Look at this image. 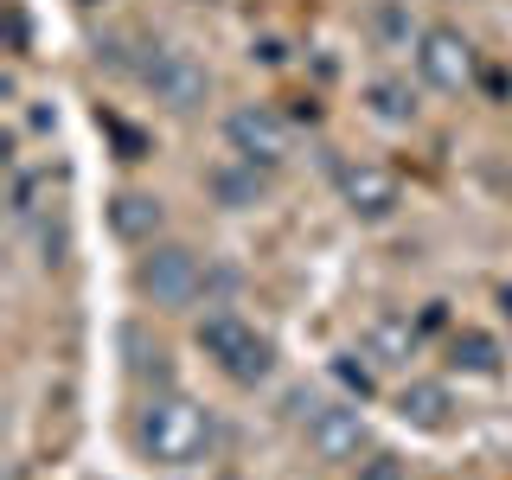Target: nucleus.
I'll return each instance as SVG.
<instances>
[{
	"instance_id": "obj_1",
	"label": "nucleus",
	"mask_w": 512,
	"mask_h": 480,
	"mask_svg": "<svg viewBox=\"0 0 512 480\" xmlns=\"http://www.w3.org/2000/svg\"><path fill=\"white\" fill-rule=\"evenodd\" d=\"M135 436H141V455L160 461V468H199L218 448V416L186 391H160V397H148Z\"/></svg>"
},
{
	"instance_id": "obj_2",
	"label": "nucleus",
	"mask_w": 512,
	"mask_h": 480,
	"mask_svg": "<svg viewBox=\"0 0 512 480\" xmlns=\"http://www.w3.org/2000/svg\"><path fill=\"white\" fill-rule=\"evenodd\" d=\"M135 288L154 301V308L180 314L205 295V263L186 244H148V256L135 263Z\"/></svg>"
},
{
	"instance_id": "obj_3",
	"label": "nucleus",
	"mask_w": 512,
	"mask_h": 480,
	"mask_svg": "<svg viewBox=\"0 0 512 480\" xmlns=\"http://www.w3.org/2000/svg\"><path fill=\"white\" fill-rule=\"evenodd\" d=\"M141 84L154 90V103H167L173 116H186V109H199L205 96H212V71L192 52H180V45H148V52H141Z\"/></svg>"
},
{
	"instance_id": "obj_4",
	"label": "nucleus",
	"mask_w": 512,
	"mask_h": 480,
	"mask_svg": "<svg viewBox=\"0 0 512 480\" xmlns=\"http://www.w3.org/2000/svg\"><path fill=\"white\" fill-rule=\"evenodd\" d=\"M224 141H231V154L256 160V167H282L288 148H295V128L276 103H237L224 116Z\"/></svg>"
},
{
	"instance_id": "obj_5",
	"label": "nucleus",
	"mask_w": 512,
	"mask_h": 480,
	"mask_svg": "<svg viewBox=\"0 0 512 480\" xmlns=\"http://www.w3.org/2000/svg\"><path fill=\"white\" fill-rule=\"evenodd\" d=\"M333 186H340L346 212L365 218V224L397 218V205H404V186H397V173L378 167V160H340V167H333Z\"/></svg>"
},
{
	"instance_id": "obj_6",
	"label": "nucleus",
	"mask_w": 512,
	"mask_h": 480,
	"mask_svg": "<svg viewBox=\"0 0 512 480\" xmlns=\"http://www.w3.org/2000/svg\"><path fill=\"white\" fill-rule=\"evenodd\" d=\"M416 71H423L429 90H448L461 96L474 84V45L461 26H423V39H416Z\"/></svg>"
},
{
	"instance_id": "obj_7",
	"label": "nucleus",
	"mask_w": 512,
	"mask_h": 480,
	"mask_svg": "<svg viewBox=\"0 0 512 480\" xmlns=\"http://www.w3.org/2000/svg\"><path fill=\"white\" fill-rule=\"evenodd\" d=\"M308 448L320 461H359L372 448V429H365L359 404H320L308 416Z\"/></svg>"
},
{
	"instance_id": "obj_8",
	"label": "nucleus",
	"mask_w": 512,
	"mask_h": 480,
	"mask_svg": "<svg viewBox=\"0 0 512 480\" xmlns=\"http://www.w3.org/2000/svg\"><path fill=\"white\" fill-rule=\"evenodd\" d=\"M205 192H212L224 212H256V205L269 199V167H256V160L231 154V160H218V167L205 173Z\"/></svg>"
},
{
	"instance_id": "obj_9",
	"label": "nucleus",
	"mask_w": 512,
	"mask_h": 480,
	"mask_svg": "<svg viewBox=\"0 0 512 480\" xmlns=\"http://www.w3.org/2000/svg\"><path fill=\"white\" fill-rule=\"evenodd\" d=\"M256 340H263V333H256V327H250V320L237 314V308H212V314L199 320V352L218 365L224 378L237 372V359H244V352H250Z\"/></svg>"
},
{
	"instance_id": "obj_10",
	"label": "nucleus",
	"mask_w": 512,
	"mask_h": 480,
	"mask_svg": "<svg viewBox=\"0 0 512 480\" xmlns=\"http://www.w3.org/2000/svg\"><path fill=\"white\" fill-rule=\"evenodd\" d=\"M416 346H423V320H410V314H397V308L372 314V327H365V352H372L378 365H410Z\"/></svg>"
},
{
	"instance_id": "obj_11",
	"label": "nucleus",
	"mask_w": 512,
	"mask_h": 480,
	"mask_svg": "<svg viewBox=\"0 0 512 480\" xmlns=\"http://www.w3.org/2000/svg\"><path fill=\"white\" fill-rule=\"evenodd\" d=\"M160 224H167V205L154 199V192H116V199H109V231L122 237V244H154L160 237Z\"/></svg>"
},
{
	"instance_id": "obj_12",
	"label": "nucleus",
	"mask_w": 512,
	"mask_h": 480,
	"mask_svg": "<svg viewBox=\"0 0 512 480\" xmlns=\"http://www.w3.org/2000/svg\"><path fill=\"white\" fill-rule=\"evenodd\" d=\"M397 416L416 429H442L448 416H455V391H448L442 378H410L404 391H397Z\"/></svg>"
},
{
	"instance_id": "obj_13",
	"label": "nucleus",
	"mask_w": 512,
	"mask_h": 480,
	"mask_svg": "<svg viewBox=\"0 0 512 480\" xmlns=\"http://www.w3.org/2000/svg\"><path fill=\"white\" fill-rule=\"evenodd\" d=\"M64 186L58 167H20L13 173V218L20 224H39L45 212H52V192Z\"/></svg>"
},
{
	"instance_id": "obj_14",
	"label": "nucleus",
	"mask_w": 512,
	"mask_h": 480,
	"mask_svg": "<svg viewBox=\"0 0 512 480\" xmlns=\"http://www.w3.org/2000/svg\"><path fill=\"white\" fill-rule=\"evenodd\" d=\"M448 359H455V372H468V378H500V340L493 333H455V346H448Z\"/></svg>"
},
{
	"instance_id": "obj_15",
	"label": "nucleus",
	"mask_w": 512,
	"mask_h": 480,
	"mask_svg": "<svg viewBox=\"0 0 512 480\" xmlns=\"http://www.w3.org/2000/svg\"><path fill=\"white\" fill-rule=\"evenodd\" d=\"M365 103H372L378 122H416V90L404 77H378V84L365 90Z\"/></svg>"
},
{
	"instance_id": "obj_16",
	"label": "nucleus",
	"mask_w": 512,
	"mask_h": 480,
	"mask_svg": "<svg viewBox=\"0 0 512 480\" xmlns=\"http://www.w3.org/2000/svg\"><path fill=\"white\" fill-rule=\"evenodd\" d=\"M333 378H340L352 397H372L378 391V359H372V352H365V359H359V352H340V359H333Z\"/></svg>"
},
{
	"instance_id": "obj_17",
	"label": "nucleus",
	"mask_w": 512,
	"mask_h": 480,
	"mask_svg": "<svg viewBox=\"0 0 512 480\" xmlns=\"http://www.w3.org/2000/svg\"><path fill=\"white\" fill-rule=\"evenodd\" d=\"M378 39H391V45H404V52H416V39H423V32H416V20H410V13L404 7H397V0H384V7H378Z\"/></svg>"
},
{
	"instance_id": "obj_18",
	"label": "nucleus",
	"mask_w": 512,
	"mask_h": 480,
	"mask_svg": "<svg viewBox=\"0 0 512 480\" xmlns=\"http://www.w3.org/2000/svg\"><path fill=\"white\" fill-rule=\"evenodd\" d=\"M359 480H404V461H397V455H365Z\"/></svg>"
},
{
	"instance_id": "obj_19",
	"label": "nucleus",
	"mask_w": 512,
	"mask_h": 480,
	"mask_svg": "<svg viewBox=\"0 0 512 480\" xmlns=\"http://www.w3.org/2000/svg\"><path fill=\"white\" fill-rule=\"evenodd\" d=\"M256 64H269V71H276V64H288V52H282V45L276 39H263V45H256V52H250Z\"/></svg>"
},
{
	"instance_id": "obj_20",
	"label": "nucleus",
	"mask_w": 512,
	"mask_h": 480,
	"mask_svg": "<svg viewBox=\"0 0 512 480\" xmlns=\"http://www.w3.org/2000/svg\"><path fill=\"white\" fill-rule=\"evenodd\" d=\"M500 308H506V320H512V282H506V288H500Z\"/></svg>"
},
{
	"instance_id": "obj_21",
	"label": "nucleus",
	"mask_w": 512,
	"mask_h": 480,
	"mask_svg": "<svg viewBox=\"0 0 512 480\" xmlns=\"http://www.w3.org/2000/svg\"><path fill=\"white\" fill-rule=\"evenodd\" d=\"M199 7H212V0H199Z\"/></svg>"
},
{
	"instance_id": "obj_22",
	"label": "nucleus",
	"mask_w": 512,
	"mask_h": 480,
	"mask_svg": "<svg viewBox=\"0 0 512 480\" xmlns=\"http://www.w3.org/2000/svg\"><path fill=\"white\" fill-rule=\"evenodd\" d=\"M224 480H237V474H224Z\"/></svg>"
}]
</instances>
